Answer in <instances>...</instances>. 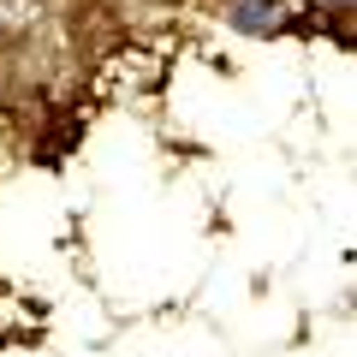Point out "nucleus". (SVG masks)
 <instances>
[{
    "mask_svg": "<svg viewBox=\"0 0 357 357\" xmlns=\"http://www.w3.org/2000/svg\"><path fill=\"white\" fill-rule=\"evenodd\" d=\"M232 24H238V30H274V24H280V6H268V0H244L238 13H232Z\"/></svg>",
    "mask_w": 357,
    "mask_h": 357,
    "instance_id": "obj_1",
    "label": "nucleus"
}]
</instances>
